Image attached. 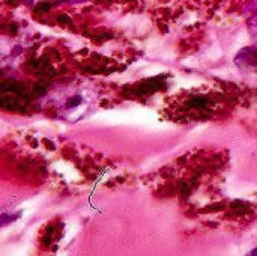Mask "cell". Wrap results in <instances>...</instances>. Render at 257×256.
I'll list each match as a JSON object with an SVG mask.
<instances>
[{"label":"cell","mask_w":257,"mask_h":256,"mask_svg":"<svg viewBox=\"0 0 257 256\" xmlns=\"http://www.w3.org/2000/svg\"><path fill=\"white\" fill-rule=\"evenodd\" d=\"M220 104L209 94H188L181 101V110L185 116L190 118H208L217 112Z\"/></svg>","instance_id":"obj_1"},{"label":"cell","mask_w":257,"mask_h":256,"mask_svg":"<svg viewBox=\"0 0 257 256\" xmlns=\"http://www.w3.org/2000/svg\"><path fill=\"white\" fill-rule=\"evenodd\" d=\"M247 51L250 53V56H247V53H239V57L241 60H245V62H253L257 65V50L256 48H247Z\"/></svg>","instance_id":"obj_2"},{"label":"cell","mask_w":257,"mask_h":256,"mask_svg":"<svg viewBox=\"0 0 257 256\" xmlns=\"http://www.w3.org/2000/svg\"><path fill=\"white\" fill-rule=\"evenodd\" d=\"M251 29H253L254 35L257 36V15H254V17H253V20H251Z\"/></svg>","instance_id":"obj_3"},{"label":"cell","mask_w":257,"mask_h":256,"mask_svg":"<svg viewBox=\"0 0 257 256\" xmlns=\"http://www.w3.org/2000/svg\"><path fill=\"white\" fill-rule=\"evenodd\" d=\"M32 2H36V3H41V2H54V0H32ZM69 2H77V0H69Z\"/></svg>","instance_id":"obj_4"},{"label":"cell","mask_w":257,"mask_h":256,"mask_svg":"<svg viewBox=\"0 0 257 256\" xmlns=\"http://www.w3.org/2000/svg\"><path fill=\"white\" fill-rule=\"evenodd\" d=\"M251 255H257V250H254V252H251Z\"/></svg>","instance_id":"obj_5"}]
</instances>
